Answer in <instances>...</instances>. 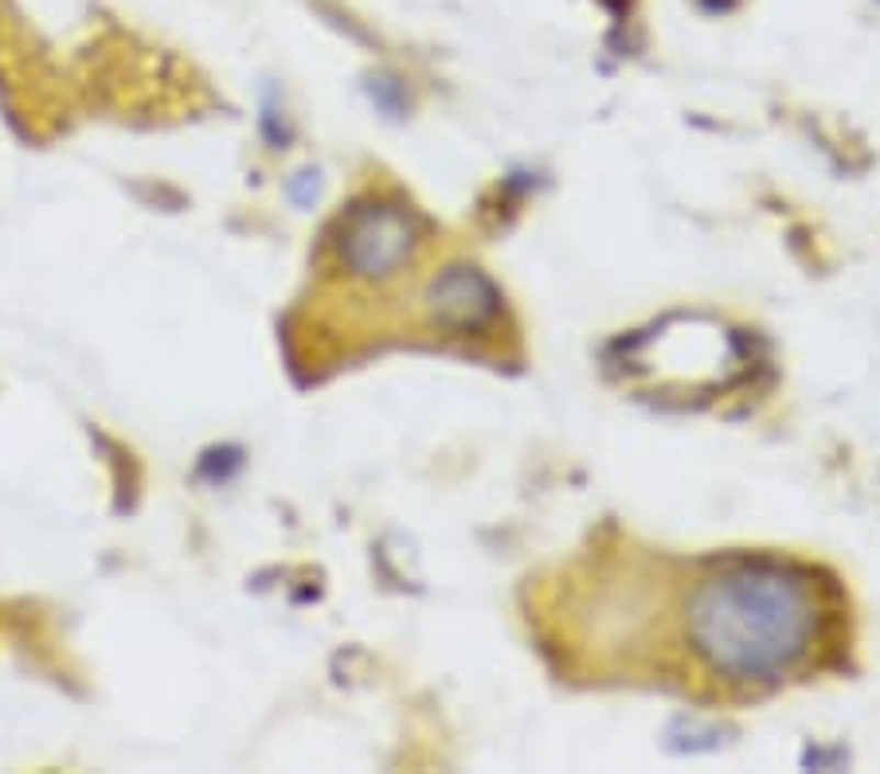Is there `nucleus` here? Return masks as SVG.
<instances>
[{"instance_id":"nucleus-3","label":"nucleus","mask_w":880,"mask_h":774,"mask_svg":"<svg viewBox=\"0 0 880 774\" xmlns=\"http://www.w3.org/2000/svg\"><path fill=\"white\" fill-rule=\"evenodd\" d=\"M427 310L435 325L450 333H482L501 313V294L482 270L450 267L427 285Z\"/></svg>"},{"instance_id":"nucleus-2","label":"nucleus","mask_w":880,"mask_h":774,"mask_svg":"<svg viewBox=\"0 0 880 774\" xmlns=\"http://www.w3.org/2000/svg\"><path fill=\"white\" fill-rule=\"evenodd\" d=\"M415 250L411 212L392 204H364L345 220L341 262L360 278H392L407 267Z\"/></svg>"},{"instance_id":"nucleus-1","label":"nucleus","mask_w":880,"mask_h":774,"mask_svg":"<svg viewBox=\"0 0 880 774\" xmlns=\"http://www.w3.org/2000/svg\"><path fill=\"white\" fill-rule=\"evenodd\" d=\"M822 626V591L810 571L791 563H732L704 575L685 598V646L732 685L791 676L814 658Z\"/></svg>"}]
</instances>
